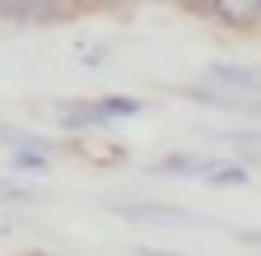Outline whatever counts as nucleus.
Returning <instances> with one entry per match:
<instances>
[{"mask_svg":"<svg viewBox=\"0 0 261 256\" xmlns=\"http://www.w3.org/2000/svg\"><path fill=\"white\" fill-rule=\"evenodd\" d=\"M215 14H219L224 23H256V19H261V10H256V5H219Z\"/></svg>","mask_w":261,"mask_h":256,"instance_id":"1a4fd4ad","label":"nucleus"},{"mask_svg":"<svg viewBox=\"0 0 261 256\" xmlns=\"http://www.w3.org/2000/svg\"><path fill=\"white\" fill-rule=\"evenodd\" d=\"M205 182H210V186H243V182H247V168H243V163H219V158H210Z\"/></svg>","mask_w":261,"mask_h":256,"instance_id":"39448f33","label":"nucleus"},{"mask_svg":"<svg viewBox=\"0 0 261 256\" xmlns=\"http://www.w3.org/2000/svg\"><path fill=\"white\" fill-rule=\"evenodd\" d=\"M0 19H10V10H5V5H0Z\"/></svg>","mask_w":261,"mask_h":256,"instance_id":"9b49d317","label":"nucleus"},{"mask_svg":"<svg viewBox=\"0 0 261 256\" xmlns=\"http://www.w3.org/2000/svg\"><path fill=\"white\" fill-rule=\"evenodd\" d=\"M145 256H173V251H145Z\"/></svg>","mask_w":261,"mask_h":256,"instance_id":"9d476101","label":"nucleus"},{"mask_svg":"<svg viewBox=\"0 0 261 256\" xmlns=\"http://www.w3.org/2000/svg\"><path fill=\"white\" fill-rule=\"evenodd\" d=\"M205 168H210V158H201V154H168V158H163V163H159V173H201L205 177Z\"/></svg>","mask_w":261,"mask_h":256,"instance_id":"423d86ee","label":"nucleus"},{"mask_svg":"<svg viewBox=\"0 0 261 256\" xmlns=\"http://www.w3.org/2000/svg\"><path fill=\"white\" fill-rule=\"evenodd\" d=\"M56 121H61V126H75V131H84V126H93V112H89L84 103H61V107H56Z\"/></svg>","mask_w":261,"mask_h":256,"instance_id":"6e6552de","label":"nucleus"},{"mask_svg":"<svg viewBox=\"0 0 261 256\" xmlns=\"http://www.w3.org/2000/svg\"><path fill=\"white\" fill-rule=\"evenodd\" d=\"M14 168H23V173H47L51 158H47L38 145H19V149H14Z\"/></svg>","mask_w":261,"mask_h":256,"instance_id":"0eeeda50","label":"nucleus"},{"mask_svg":"<svg viewBox=\"0 0 261 256\" xmlns=\"http://www.w3.org/2000/svg\"><path fill=\"white\" fill-rule=\"evenodd\" d=\"M140 98H126V93H112V98H98V103H89V112H93V126H108V121H126V117H140Z\"/></svg>","mask_w":261,"mask_h":256,"instance_id":"7ed1b4c3","label":"nucleus"},{"mask_svg":"<svg viewBox=\"0 0 261 256\" xmlns=\"http://www.w3.org/2000/svg\"><path fill=\"white\" fill-rule=\"evenodd\" d=\"M10 23H56V19H70L65 5H5Z\"/></svg>","mask_w":261,"mask_h":256,"instance_id":"20e7f679","label":"nucleus"},{"mask_svg":"<svg viewBox=\"0 0 261 256\" xmlns=\"http://www.w3.org/2000/svg\"><path fill=\"white\" fill-rule=\"evenodd\" d=\"M126 219H145V223H168V229H182V223H196L187 210H173V205H136V201H126L117 205Z\"/></svg>","mask_w":261,"mask_h":256,"instance_id":"f257e3e1","label":"nucleus"},{"mask_svg":"<svg viewBox=\"0 0 261 256\" xmlns=\"http://www.w3.org/2000/svg\"><path fill=\"white\" fill-rule=\"evenodd\" d=\"M205 79L224 93V89H238V93H252L256 89V70H247V66H228V61H215V66L205 70Z\"/></svg>","mask_w":261,"mask_h":256,"instance_id":"f03ea898","label":"nucleus"}]
</instances>
